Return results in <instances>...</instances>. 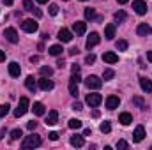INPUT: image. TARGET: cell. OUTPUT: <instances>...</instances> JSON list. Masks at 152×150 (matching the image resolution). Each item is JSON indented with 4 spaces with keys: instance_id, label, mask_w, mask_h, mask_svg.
Wrapping results in <instances>:
<instances>
[{
    "instance_id": "obj_1",
    "label": "cell",
    "mask_w": 152,
    "mask_h": 150,
    "mask_svg": "<svg viewBox=\"0 0 152 150\" xmlns=\"http://www.w3.org/2000/svg\"><path fill=\"white\" fill-rule=\"evenodd\" d=\"M41 145V136L37 134H30V136H27L25 140H23V143H21V147L23 149H36Z\"/></svg>"
},
{
    "instance_id": "obj_2",
    "label": "cell",
    "mask_w": 152,
    "mask_h": 150,
    "mask_svg": "<svg viewBox=\"0 0 152 150\" xmlns=\"http://www.w3.org/2000/svg\"><path fill=\"white\" fill-rule=\"evenodd\" d=\"M85 85H87V88L88 90H97V88H101V85H103V79H99L97 76H88L87 79H85Z\"/></svg>"
},
{
    "instance_id": "obj_3",
    "label": "cell",
    "mask_w": 152,
    "mask_h": 150,
    "mask_svg": "<svg viewBox=\"0 0 152 150\" xmlns=\"http://www.w3.org/2000/svg\"><path fill=\"white\" fill-rule=\"evenodd\" d=\"M27 111H28V99H27V97H21V99H20V104H18V108L14 110V117H16V118H20V117H23Z\"/></svg>"
},
{
    "instance_id": "obj_4",
    "label": "cell",
    "mask_w": 152,
    "mask_h": 150,
    "mask_svg": "<svg viewBox=\"0 0 152 150\" xmlns=\"http://www.w3.org/2000/svg\"><path fill=\"white\" fill-rule=\"evenodd\" d=\"M37 28H39V25H37V21H34V20H25L21 23V30L27 32V34H34V32H37Z\"/></svg>"
},
{
    "instance_id": "obj_5",
    "label": "cell",
    "mask_w": 152,
    "mask_h": 150,
    "mask_svg": "<svg viewBox=\"0 0 152 150\" xmlns=\"http://www.w3.org/2000/svg\"><path fill=\"white\" fill-rule=\"evenodd\" d=\"M85 101H87V104H88V106L96 108V106H99V104L103 103V97H101V94H88Z\"/></svg>"
},
{
    "instance_id": "obj_6",
    "label": "cell",
    "mask_w": 152,
    "mask_h": 150,
    "mask_svg": "<svg viewBox=\"0 0 152 150\" xmlns=\"http://www.w3.org/2000/svg\"><path fill=\"white\" fill-rule=\"evenodd\" d=\"M133 9H134L136 14L143 16V14L147 12V4H145L143 0H134V2H133Z\"/></svg>"
},
{
    "instance_id": "obj_7",
    "label": "cell",
    "mask_w": 152,
    "mask_h": 150,
    "mask_svg": "<svg viewBox=\"0 0 152 150\" xmlns=\"http://www.w3.org/2000/svg\"><path fill=\"white\" fill-rule=\"evenodd\" d=\"M99 41H101L99 34H97V32H92V34L88 36V39H87V42H85L87 50H92L94 46H97V44H99Z\"/></svg>"
},
{
    "instance_id": "obj_8",
    "label": "cell",
    "mask_w": 152,
    "mask_h": 150,
    "mask_svg": "<svg viewBox=\"0 0 152 150\" xmlns=\"http://www.w3.org/2000/svg\"><path fill=\"white\" fill-rule=\"evenodd\" d=\"M4 37L7 39L9 42H12V44H16V42L20 41V37H18V32H16L14 28H5V30H4Z\"/></svg>"
},
{
    "instance_id": "obj_9",
    "label": "cell",
    "mask_w": 152,
    "mask_h": 150,
    "mask_svg": "<svg viewBox=\"0 0 152 150\" xmlns=\"http://www.w3.org/2000/svg\"><path fill=\"white\" fill-rule=\"evenodd\" d=\"M143 138H145V129H143V125H138L133 133V141L140 143V141H143Z\"/></svg>"
},
{
    "instance_id": "obj_10",
    "label": "cell",
    "mask_w": 152,
    "mask_h": 150,
    "mask_svg": "<svg viewBox=\"0 0 152 150\" xmlns=\"http://www.w3.org/2000/svg\"><path fill=\"white\" fill-rule=\"evenodd\" d=\"M58 41H60V42H71V41H73V34H71L67 28H60V30H58Z\"/></svg>"
},
{
    "instance_id": "obj_11",
    "label": "cell",
    "mask_w": 152,
    "mask_h": 150,
    "mask_svg": "<svg viewBox=\"0 0 152 150\" xmlns=\"http://www.w3.org/2000/svg\"><path fill=\"white\" fill-rule=\"evenodd\" d=\"M118 104H120V99L117 97V95H110V97H106V108L108 110H117L118 108Z\"/></svg>"
},
{
    "instance_id": "obj_12",
    "label": "cell",
    "mask_w": 152,
    "mask_h": 150,
    "mask_svg": "<svg viewBox=\"0 0 152 150\" xmlns=\"http://www.w3.org/2000/svg\"><path fill=\"white\" fill-rule=\"evenodd\" d=\"M39 88H41V90H44V92H48V90H51V88H53V81H51V79H48L46 76H42V78L39 79Z\"/></svg>"
},
{
    "instance_id": "obj_13",
    "label": "cell",
    "mask_w": 152,
    "mask_h": 150,
    "mask_svg": "<svg viewBox=\"0 0 152 150\" xmlns=\"http://www.w3.org/2000/svg\"><path fill=\"white\" fill-rule=\"evenodd\" d=\"M85 30H87V23H83V21H76V23H73V32H75L76 36H83Z\"/></svg>"
},
{
    "instance_id": "obj_14",
    "label": "cell",
    "mask_w": 152,
    "mask_h": 150,
    "mask_svg": "<svg viewBox=\"0 0 152 150\" xmlns=\"http://www.w3.org/2000/svg\"><path fill=\"white\" fill-rule=\"evenodd\" d=\"M136 32H138V36H151L152 28H151V25H147V23H140L138 28H136Z\"/></svg>"
},
{
    "instance_id": "obj_15",
    "label": "cell",
    "mask_w": 152,
    "mask_h": 150,
    "mask_svg": "<svg viewBox=\"0 0 152 150\" xmlns=\"http://www.w3.org/2000/svg\"><path fill=\"white\" fill-rule=\"evenodd\" d=\"M20 73H21L20 64H18V62H11V64H9V74L12 76V78H18Z\"/></svg>"
},
{
    "instance_id": "obj_16",
    "label": "cell",
    "mask_w": 152,
    "mask_h": 150,
    "mask_svg": "<svg viewBox=\"0 0 152 150\" xmlns=\"http://www.w3.org/2000/svg\"><path fill=\"white\" fill-rule=\"evenodd\" d=\"M57 120H58V111L57 110H51V111L48 113V117H46V124L48 125H55Z\"/></svg>"
},
{
    "instance_id": "obj_17",
    "label": "cell",
    "mask_w": 152,
    "mask_h": 150,
    "mask_svg": "<svg viewBox=\"0 0 152 150\" xmlns=\"http://www.w3.org/2000/svg\"><path fill=\"white\" fill-rule=\"evenodd\" d=\"M103 60H104L106 64H117V62H118V57L115 55L113 51H106V53L103 55Z\"/></svg>"
},
{
    "instance_id": "obj_18",
    "label": "cell",
    "mask_w": 152,
    "mask_h": 150,
    "mask_svg": "<svg viewBox=\"0 0 152 150\" xmlns=\"http://www.w3.org/2000/svg\"><path fill=\"white\" fill-rule=\"evenodd\" d=\"M118 122H120V124H122V125H129V124H131V122H133V115H131V113H120V115H118Z\"/></svg>"
},
{
    "instance_id": "obj_19",
    "label": "cell",
    "mask_w": 152,
    "mask_h": 150,
    "mask_svg": "<svg viewBox=\"0 0 152 150\" xmlns=\"http://www.w3.org/2000/svg\"><path fill=\"white\" fill-rule=\"evenodd\" d=\"M140 87H142V90H143V92L152 94V81H151V79H147V78H140Z\"/></svg>"
},
{
    "instance_id": "obj_20",
    "label": "cell",
    "mask_w": 152,
    "mask_h": 150,
    "mask_svg": "<svg viewBox=\"0 0 152 150\" xmlns=\"http://www.w3.org/2000/svg\"><path fill=\"white\" fill-rule=\"evenodd\" d=\"M104 37L110 39V41L115 37V25L113 23H108V25L104 27Z\"/></svg>"
},
{
    "instance_id": "obj_21",
    "label": "cell",
    "mask_w": 152,
    "mask_h": 150,
    "mask_svg": "<svg viewBox=\"0 0 152 150\" xmlns=\"http://www.w3.org/2000/svg\"><path fill=\"white\" fill-rule=\"evenodd\" d=\"M69 141H71V145H73V147H78V149L85 145V140H83V136H78V134L71 136V140H69Z\"/></svg>"
},
{
    "instance_id": "obj_22",
    "label": "cell",
    "mask_w": 152,
    "mask_h": 150,
    "mask_svg": "<svg viewBox=\"0 0 152 150\" xmlns=\"http://www.w3.org/2000/svg\"><path fill=\"white\" fill-rule=\"evenodd\" d=\"M32 111L36 113L37 117H42V115L46 113V110H44V104H42V103H34V106H32Z\"/></svg>"
},
{
    "instance_id": "obj_23",
    "label": "cell",
    "mask_w": 152,
    "mask_h": 150,
    "mask_svg": "<svg viewBox=\"0 0 152 150\" xmlns=\"http://www.w3.org/2000/svg\"><path fill=\"white\" fill-rule=\"evenodd\" d=\"M25 87H27L30 92H34V90H36V87H37V85H36L34 76H27V79H25Z\"/></svg>"
},
{
    "instance_id": "obj_24",
    "label": "cell",
    "mask_w": 152,
    "mask_h": 150,
    "mask_svg": "<svg viewBox=\"0 0 152 150\" xmlns=\"http://www.w3.org/2000/svg\"><path fill=\"white\" fill-rule=\"evenodd\" d=\"M62 51H64V50H62V46H60V44H55V46H51V48L48 50V53H50L51 57H58Z\"/></svg>"
},
{
    "instance_id": "obj_25",
    "label": "cell",
    "mask_w": 152,
    "mask_h": 150,
    "mask_svg": "<svg viewBox=\"0 0 152 150\" xmlns=\"http://www.w3.org/2000/svg\"><path fill=\"white\" fill-rule=\"evenodd\" d=\"M69 94L73 95V97H78V83L76 81H73V79H69Z\"/></svg>"
},
{
    "instance_id": "obj_26",
    "label": "cell",
    "mask_w": 152,
    "mask_h": 150,
    "mask_svg": "<svg viewBox=\"0 0 152 150\" xmlns=\"http://www.w3.org/2000/svg\"><path fill=\"white\" fill-rule=\"evenodd\" d=\"M127 46H129V44H127V41H124V39H120V41H117V42H115V48H117L118 51H126V50H127Z\"/></svg>"
},
{
    "instance_id": "obj_27",
    "label": "cell",
    "mask_w": 152,
    "mask_h": 150,
    "mask_svg": "<svg viewBox=\"0 0 152 150\" xmlns=\"http://www.w3.org/2000/svg\"><path fill=\"white\" fill-rule=\"evenodd\" d=\"M113 20L117 21V23H122V21L126 20V12H124V11H117V12L113 14Z\"/></svg>"
},
{
    "instance_id": "obj_28",
    "label": "cell",
    "mask_w": 152,
    "mask_h": 150,
    "mask_svg": "<svg viewBox=\"0 0 152 150\" xmlns=\"http://www.w3.org/2000/svg\"><path fill=\"white\" fill-rule=\"evenodd\" d=\"M69 127H71V129H81V120L71 118V120H69Z\"/></svg>"
},
{
    "instance_id": "obj_29",
    "label": "cell",
    "mask_w": 152,
    "mask_h": 150,
    "mask_svg": "<svg viewBox=\"0 0 152 150\" xmlns=\"http://www.w3.org/2000/svg\"><path fill=\"white\" fill-rule=\"evenodd\" d=\"M41 74L46 76V78H50V76L53 74V69H51V67H48V66H42V67H41Z\"/></svg>"
},
{
    "instance_id": "obj_30",
    "label": "cell",
    "mask_w": 152,
    "mask_h": 150,
    "mask_svg": "<svg viewBox=\"0 0 152 150\" xmlns=\"http://www.w3.org/2000/svg\"><path fill=\"white\" fill-rule=\"evenodd\" d=\"M99 129H101V133H104V134H106V133H110V131H112V124H110V122H103V124L99 125Z\"/></svg>"
},
{
    "instance_id": "obj_31",
    "label": "cell",
    "mask_w": 152,
    "mask_h": 150,
    "mask_svg": "<svg viewBox=\"0 0 152 150\" xmlns=\"http://www.w3.org/2000/svg\"><path fill=\"white\" fill-rule=\"evenodd\" d=\"M23 7H25V11H28V12H32V11L36 9L32 0H23Z\"/></svg>"
},
{
    "instance_id": "obj_32",
    "label": "cell",
    "mask_w": 152,
    "mask_h": 150,
    "mask_svg": "<svg viewBox=\"0 0 152 150\" xmlns=\"http://www.w3.org/2000/svg\"><path fill=\"white\" fill-rule=\"evenodd\" d=\"M113 76H115V73L112 71V69H104V73H103V79L108 81V79H112Z\"/></svg>"
},
{
    "instance_id": "obj_33",
    "label": "cell",
    "mask_w": 152,
    "mask_h": 150,
    "mask_svg": "<svg viewBox=\"0 0 152 150\" xmlns=\"http://www.w3.org/2000/svg\"><path fill=\"white\" fill-rule=\"evenodd\" d=\"M85 18H87V20H94V18H96V11L90 9V7L85 9Z\"/></svg>"
},
{
    "instance_id": "obj_34",
    "label": "cell",
    "mask_w": 152,
    "mask_h": 150,
    "mask_svg": "<svg viewBox=\"0 0 152 150\" xmlns=\"http://www.w3.org/2000/svg\"><path fill=\"white\" fill-rule=\"evenodd\" d=\"M9 108H11L9 104H0V118H2V117H5V115L9 113Z\"/></svg>"
},
{
    "instance_id": "obj_35",
    "label": "cell",
    "mask_w": 152,
    "mask_h": 150,
    "mask_svg": "<svg viewBox=\"0 0 152 150\" xmlns=\"http://www.w3.org/2000/svg\"><path fill=\"white\" fill-rule=\"evenodd\" d=\"M48 12H50L51 16H55V14H58V5H55V4H51V5H50V9H48Z\"/></svg>"
},
{
    "instance_id": "obj_36",
    "label": "cell",
    "mask_w": 152,
    "mask_h": 150,
    "mask_svg": "<svg viewBox=\"0 0 152 150\" xmlns=\"http://www.w3.org/2000/svg\"><path fill=\"white\" fill-rule=\"evenodd\" d=\"M133 103H134V104H138L140 108H145V103H143V99H142V97H133Z\"/></svg>"
},
{
    "instance_id": "obj_37",
    "label": "cell",
    "mask_w": 152,
    "mask_h": 150,
    "mask_svg": "<svg viewBox=\"0 0 152 150\" xmlns=\"http://www.w3.org/2000/svg\"><path fill=\"white\" fill-rule=\"evenodd\" d=\"M21 136V129H14L12 133H11V140H18Z\"/></svg>"
},
{
    "instance_id": "obj_38",
    "label": "cell",
    "mask_w": 152,
    "mask_h": 150,
    "mask_svg": "<svg viewBox=\"0 0 152 150\" xmlns=\"http://www.w3.org/2000/svg\"><path fill=\"white\" fill-rule=\"evenodd\" d=\"M127 147H129V145H127V141H124V140H118V141H117V149L126 150Z\"/></svg>"
},
{
    "instance_id": "obj_39",
    "label": "cell",
    "mask_w": 152,
    "mask_h": 150,
    "mask_svg": "<svg viewBox=\"0 0 152 150\" xmlns=\"http://www.w3.org/2000/svg\"><path fill=\"white\" fill-rule=\"evenodd\" d=\"M85 62H87V64H94V62H96V55H94V53L87 55V57H85Z\"/></svg>"
},
{
    "instance_id": "obj_40",
    "label": "cell",
    "mask_w": 152,
    "mask_h": 150,
    "mask_svg": "<svg viewBox=\"0 0 152 150\" xmlns=\"http://www.w3.org/2000/svg\"><path fill=\"white\" fill-rule=\"evenodd\" d=\"M36 127H37V122H34V120H30V122L27 124V129H28V131H34Z\"/></svg>"
},
{
    "instance_id": "obj_41",
    "label": "cell",
    "mask_w": 152,
    "mask_h": 150,
    "mask_svg": "<svg viewBox=\"0 0 152 150\" xmlns=\"http://www.w3.org/2000/svg\"><path fill=\"white\" fill-rule=\"evenodd\" d=\"M73 110H75V111H81V110H83V106H81V103H78V101H76L75 104H73Z\"/></svg>"
},
{
    "instance_id": "obj_42",
    "label": "cell",
    "mask_w": 152,
    "mask_h": 150,
    "mask_svg": "<svg viewBox=\"0 0 152 150\" xmlns=\"http://www.w3.org/2000/svg\"><path fill=\"white\" fill-rule=\"evenodd\" d=\"M48 136H50V140H51V141H57V140H58V133H55V131H53V133H50Z\"/></svg>"
},
{
    "instance_id": "obj_43",
    "label": "cell",
    "mask_w": 152,
    "mask_h": 150,
    "mask_svg": "<svg viewBox=\"0 0 152 150\" xmlns=\"http://www.w3.org/2000/svg\"><path fill=\"white\" fill-rule=\"evenodd\" d=\"M78 53H80L78 48H71V50H69V55H71V57H75V55H78Z\"/></svg>"
},
{
    "instance_id": "obj_44",
    "label": "cell",
    "mask_w": 152,
    "mask_h": 150,
    "mask_svg": "<svg viewBox=\"0 0 152 150\" xmlns=\"http://www.w3.org/2000/svg\"><path fill=\"white\" fill-rule=\"evenodd\" d=\"M71 73H80V66L73 64V67H71Z\"/></svg>"
},
{
    "instance_id": "obj_45",
    "label": "cell",
    "mask_w": 152,
    "mask_h": 150,
    "mask_svg": "<svg viewBox=\"0 0 152 150\" xmlns=\"http://www.w3.org/2000/svg\"><path fill=\"white\" fill-rule=\"evenodd\" d=\"M32 12H34V14H36V16H37V18H41V16H42V12H41V11H39V9H34V11H32Z\"/></svg>"
},
{
    "instance_id": "obj_46",
    "label": "cell",
    "mask_w": 152,
    "mask_h": 150,
    "mask_svg": "<svg viewBox=\"0 0 152 150\" xmlns=\"http://www.w3.org/2000/svg\"><path fill=\"white\" fill-rule=\"evenodd\" d=\"M57 66H58V67H60V69H62V67H64V66H66V62H64V60H62V58H60V60H58V62H57Z\"/></svg>"
},
{
    "instance_id": "obj_47",
    "label": "cell",
    "mask_w": 152,
    "mask_h": 150,
    "mask_svg": "<svg viewBox=\"0 0 152 150\" xmlns=\"http://www.w3.org/2000/svg\"><path fill=\"white\" fill-rule=\"evenodd\" d=\"M90 134H92V129H85L83 131V136H90Z\"/></svg>"
},
{
    "instance_id": "obj_48",
    "label": "cell",
    "mask_w": 152,
    "mask_h": 150,
    "mask_svg": "<svg viewBox=\"0 0 152 150\" xmlns=\"http://www.w3.org/2000/svg\"><path fill=\"white\" fill-rule=\"evenodd\" d=\"M30 62H32V64H37V62H39V57H30Z\"/></svg>"
},
{
    "instance_id": "obj_49",
    "label": "cell",
    "mask_w": 152,
    "mask_h": 150,
    "mask_svg": "<svg viewBox=\"0 0 152 150\" xmlns=\"http://www.w3.org/2000/svg\"><path fill=\"white\" fill-rule=\"evenodd\" d=\"M4 60H5V53L0 50V62H4Z\"/></svg>"
},
{
    "instance_id": "obj_50",
    "label": "cell",
    "mask_w": 152,
    "mask_h": 150,
    "mask_svg": "<svg viewBox=\"0 0 152 150\" xmlns=\"http://www.w3.org/2000/svg\"><path fill=\"white\" fill-rule=\"evenodd\" d=\"M2 2H4L5 5H12V2H14V0H2Z\"/></svg>"
},
{
    "instance_id": "obj_51",
    "label": "cell",
    "mask_w": 152,
    "mask_h": 150,
    "mask_svg": "<svg viewBox=\"0 0 152 150\" xmlns=\"http://www.w3.org/2000/svg\"><path fill=\"white\" fill-rule=\"evenodd\" d=\"M147 60L152 62V51H147Z\"/></svg>"
},
{
    "instance_id": "obj_52",
    "label": "cell",
    "mask_w": 152,
    "mask_h": 150,
    "mask_svg": "<svg viewBox=\"0 0 152 150\" xmlns=\"http://www.w3.org/2000/svg\"><path fill=\"white\" fill-rule=\"evenodd\" d=\"M117 2H118V4H127L129 0H117Z\"/></svg>"
},
{
    "instance_id": "obj_53",
    "label": "cell",
    "mask_w": 152,
    "mask_h": 150,
    "mask_svg": "<svg viewBox=\"0 0 152 150\" xmlns=\"http://www.w3.org/2000/svg\"><path fill=\"white\" fill-rule=\"evenodd\" d=\"M4 133H5V131H4V129H0V140H2V136H4Z\"/></svg>"
},
{
    "instance_id": "obj_54",
    "label": "cell",
    "mask_w": 152,
    "mask_h": 150,
    "mask_svg": "<svg viewBox=\"0 0 152 150\" xmlns=\"http://www.w3.org/2000/svg\"><path fill=\"white\" fill-rule=\"evenodd\" d=\"M39 4H48V0H37Z\"/></svg>"
},
{
    "instance_id": "obj_55",
    "label": "cell",
    "mask_w": 152,
    "mask_h": 150,
    "mask_svg": "<svg viewBox=\"0 0 152 150\" xmlns=\"http://www.w3.org/2000/svg\"><path fill=\"white\" fill-rule=\"evenodd\" d=\"M81 2H87V0H81Z\"/></svg>"
},
{
    "instance_id": "obj_56",
    "label": "cell",
    "mask_w": 152,
    "mask_h": 150,
    "mask_svg": "<svg viewBox=\"0 0 152 150\" xmlns=\"http://www.w3.org/2000/svg\"><path fill=\"white\" fill-rule=\"evenodd\" d=\"M66 2H67V0H66Z\"/></svg>"
}]
</instances>
